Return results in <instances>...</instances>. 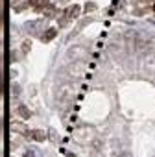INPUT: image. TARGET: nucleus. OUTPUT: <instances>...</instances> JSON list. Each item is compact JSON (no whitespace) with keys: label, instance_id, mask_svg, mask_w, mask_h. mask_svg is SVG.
Masks as SVG:
<instances>
[{"label":"nucleus","instance_id":"1","mask_svg":"<svg viewBox=\"0 0 155 157\" xmlns=\"http://www.w3.org/2000/svg\"><path fill=\"white\" fill-rule=\"evenodd\" d=\"M57 37V30L55 28H46L43 33H41V41L43 43H50V41H54Z\"/></svg>","mask_w":155,"mask_h":157},{"label":"nucleus","instance_id":"2","mask_svg":"<svg viewBox=\"0 0 155 157\" xmlns=\"http://www.w3.org/2000/svg\"><path fill=\"white\" fill-rule=\"evenodd\" d=\"M63 15H65V17H66L68 21H70V19H76L78 15H80V6H78V4L70 6V8H68V10H66V11H65Z\"/></svg>","mask_w":155,"mask_h":157},{"label":"nucleus","instance_id":"3","mask_svg":"<svg viewBox=\"0 0 155 157\" xmlns=\"http://www.w3.org/2000/svg\"><path fill=\"white\" fill-rule=\"evenodd\" d=\"M30 4L35 8V10H39V11H43L46 6H48V0H30Z\"/></svg>","mask_w":155,"mask_h":157},{"label":"nucleus","instance_id":"4","mask_svg":"<svg viewBox=\"0 0 155 157\" xmlns=\"http://www.w3.org/2000/svg\"><path fill=\"white\" fill-rule=\"evenodd\" d=\"M30 137H32L33 140H39V142H43V140L46 139L44 131H41V129H35V131H32V133H30Z\"/></svg>","mask_w":155,"mask_h":157},{"label":"nucleus","instance_id":"5","mask_svg":"<svg viewBox=\"0 0 155 157\" xmlns=\"http://www.w3.org/2000/svg\"><path fill=\"white\" fill-rule=\"evenodd\" d=\"M17 113H19L22 118H30V115H32V113H30V109H28L26 105H19V107H17Z\"/></svg>","mask_w":155,"mask_h":157},{"label":"nucleus","instance_id":"6","mask_svg":"<svg viewBox=\"0 0 155 157\" xmlns=\"http://www.w3.org/2000/svg\"><path fill=\"white\" fill-rule=\"evenodd\" d=\"M28 4H30L28 0H24V2H21V4H17V6H13V10H15V11H22L24 8H28Z\"/></svg>","mask_w":155,"mask_h":157},{"label":"nucleus","instance_id":"7","mask_svg":"<svg viewBox=\"0 0 155 157\" xmlns=\"http://www.w3.org/2000/svg\"><path fill=\"white\" fill-rule=\"evenodd\" d=\"M44 13H46V17H54L55 15V8L54 6H46L44 8Z\"/></svg>","mask_w":155,"mask_h":157},{"label":"nucleus","instance_id":"8","mask_svg":"<svg viewBox=\"0 0 155 157\" xmlns=\"http://www.w3.org/2000/svg\"><path fill=\"white\" fill-rule=\"evenodd\" d=\"M85 10H87V11H93V10H94V4H89V6H85Z\"/></svg>","mask_w":155,"mask_h":157},{"label":"nucleus","instance_id":"9","mask_svg":"<svg viewBox=\"0 0 155 157\" xmlns=\"http://www.w3.org/2000/svg\"><path fill=\"white\" fill-rule=\"evenodd\" d=\"M24 157H33V153L30 151V153H24Z\"/></svg>","mask_w":155,"mask_h":157},{"label":"nucleus","instance_id":"10","mask_svg":"<svg viewBox=\"0 0 155 157\" xmlns=\"http://www.w3.org/2000/svg\"><path fill=\"white\" fill-rule=\"evenodd\" d=\"M0 19H2V4H0Z\"/></svg>","mask_w":155,"mask_h":157},{"label":"nucleus","instance_id":"11","mask_svg":"<svg viewBox=\"0 0 155 157\" xmlns=\"http://www.w3.org/2000/svg\"><path fill=\"white\" fill-rule=\"evenodd\" d=\"M66 157H76V155H74V153H68V155H66Z\"/></svg>","mask_w":155,"mask_h":157},{"label":"nucleus","instance_id":"12","mask_svg":"<svg viewBox=\"0 0 155 157\" xmlns=\"http://www.w3.org/2000/svg\"><path fill=\"white\" fill-rule=\"evenodd\" d=\"M153 11H155V4H153Z\"/></svg>","mask_w":155,"mask_h":157}]
</instances>
